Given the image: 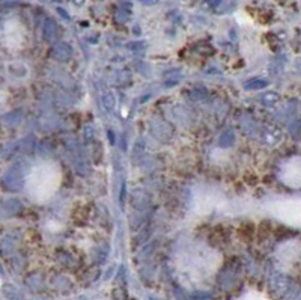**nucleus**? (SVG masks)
<instances>
[{
    "label": "nucleus",
    "mask_w": 301,
    "mask_h": 300,
    "mask_svg": "<svg viewBox=\"0 0 301 300\" xmlns=\"http://www.w3.org/2000/svg\"><path fill=\"white\" fill-rule=\"evenodd\" d=\"M222 263V253L196 237L181 238L173 253V267L179 284L196 291L212 287Z\"/></svg>",
    "instance_id": "1"
},
{
    "label": "nucleus",
    "mask_w": 301,
    "mask_h": 300,
    "mask_svg": "<svg viewBox=\"0 0 301 300\" xmlns=\"http://www.w3.org/2000/svg\"><path fill=\"white\" fill-rule=\"evenodd\" d=\"M62 179L64 172L57 162L50 158L38 160L35 165H32L24 179L26 196L33 204H47L59 192Z\"/></svg>",
    "instance_id": "2"
},
{
    "label": "nucleus",
    "mask_w": 301,
    "mask_h": 300,
    "mask_svg": "<svg viewBox=\"0 0 301 300\" xmlns=\"http://www.w3.org/2000/svg\"><path fill=\"white\" fill-rule=\"evenodd\" d=\"M267 213L288 226L300 228L301 224V201L300 196H277L268 199L265 204Z\"/></svg>",
    "instance_id": "3"
},
{
    "label": "nucleus",
    "mask_w": 301,
    "mask_h": 300,
    "mask_svg": "<svg viewBox=\"0 0 301 300\" xmlns=\"http://www.w3.org/2000/svg\"><path fill=\"white\" fill-rule=\"evenodd\" d=\"M277 267L285 273H297L300 267V240H288L277 246L276 250Z\"/></svg>",
    "instance_id": "4"
},
{
    "label": "nucleus",
    "mask_w": 301,
    "mask_h": 300,
    "mask_svg": "<svg viewBox=\"0 0 301 300\" xmlns=\"http://www.w3.org/2000/svg\"><path fill=\"white\" fill-rule=\"evenodd\" d=\"M0 41H2L3 47L11 53L23 50L26 46V27L17 18L8 20L2 27Z\"/></svg>",
    "instance_id": "5"
},
{
    "label": "nucleus",
    "mask_w": 301,
    "mask_h": 300,
    "mask_svg": "<svg viewBox=\"0 0 301 300\" xmlns=\"http://www.w3.org/2000/svg\"><path fill=\"white\" fill-rule=\"evenodd\" d=\"M226 201L222 198L220 192L204 187V189H197L194 195V213L196 214H209L211 211L220 208V205L225 204Z\"/></svg>",
    "instance_id": "6"
},
{
    "label": "nucleus",
    "mask_w": 301,
    "mask_h": 300,
    "mask_svg": "<svg viewBox=\"0 0 301 300\" xmlns=\"http://www.w3.org/2000/svg\"><path fill=\"white\" fill-rule=\"evenodd\" d=\"M278 178L285 186L291 189L298 190L301 187V158L300 155H294L280 165Z\"/></svg>",
    "instance_id": "7"
},
{
    "label": "nucleus",
    "mask_w": 301,
    "mask_h": 300,
    "mask_svg": "<svg viewBox=\"0 0 301 300\" xmlns=\"http://www.w3.org/2000/svg\"><path fill=\"white\" fill-rule=\"evenodd\" d=\"M238 300H270V299L267 297V294L260 293L257 290H250V291L244 293Z\"/></svg>",
    "instance_id": "8"
}]
</instances>
